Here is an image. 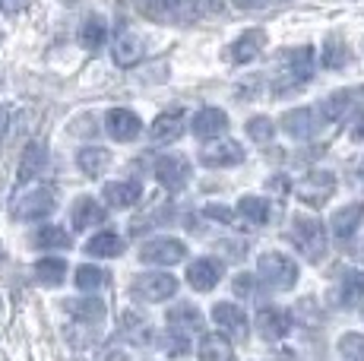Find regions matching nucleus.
<instances>
[{
    "instance_id": "f3484780",
    "label": "nucleus",
    "mask_w": 364,
    "mask_h": 361,
    "mask_svg": "<svg viewBox=\"0 0 364 361\" xmlns=\"http://www.w3.org/2000/svg\"><path fill=\"white\" fill-rule=\"evenodd\" d=\"M291 330V314L282 308H260V314H257V333H260L263 339H282L289 336Z\"/></svg>"
},
{
    "instance_id": "ddd939ff",
    "label": "nucleus",
    "mask_w": 364,
    "mask_h": 361,
    "mask_svg": "<svg viewBox=\"0 0 364 361\" xmlns=\"http://www.w3.org/2000/svg\"><path fill=\"white\" fill-rule=\"evenodd\" d=\"M143 54H146V45L136 32H130V29L117 32L114 45H111V58H114L117 67H124V70H127V67H136L139 60H143Z\"/></svg>"
},
{
    "instance_id": "f8f14e48",
    "label": "nucleus",
    "mask_w": 364,
    "mask_h": 361,
    "mask_svg": "<svg viewBox=\"0 0 364 361\" xmlns=\"http://www.w3.org/2000/svg\"><path fill=\"white\" fill-rule=\"evenodd\" d=\"M105 130L111 134V140L133 143L143 134V121H139L136 111H130V108H111L108 114H105Z\"/></svg>"
},
{
    "instance_id": "39448f33",
    "label": "nucleus",
    "mask_w": 364,
    "mask_h": 361,
    "mask_svg": "<svg viewBox=\"0 0 364 361\" xmlns=\"http://www.w3.org/2000/svg\"><path fill=\"white\" fill-rule=\"evenodd\" d=\"M130 291L136 301L146 304H162L168 298L178 295V279L171 273H143L130 282Z\"/></svg>"
},
{
    "instance_id": "5701e85b",
    "label": "nucleus",
    "mask_w": 364,
    "mask_h": 361,
    "mask_svg": "<svg viewBox=\"0 0 364 361\" xmlns=\"http://www.w3.org/2000/svg\"><path fill=\"white\" fill-rule=\"evenodd\" d=\"M64 311L80 323H99L105 317V301L102 298H92V295L70 298V301H64Z\"/></svg>"
},
{
    "instance_id": "a18cd8bd",
    "label": "nucleus",
    "mask_w": 364,
    "mask_h": 361,
    "mask_svg": "<svg viewBox=\"0 0 364 361\" xmlns=\"http://www.w3.org/2000/svg\"><path fill=\"white\" fill-rule=\"evenodd\" d=\"M232 4L237 6V10H260V6L272 4V0H232Z\"/></svg>"
},
{
    "instance_id": "49530a36",
    "label": "nucleus",
    "mask_w": 364,
    "mask_h": 361,
    "mask_svg": "<svg viewBox=\"0 0 364 361\" xmlns=\"http://www.w3.org/2000/svg\"><path fill=\"white\" fill-rule=\"evenodd\" d=\"M361 180H364V158H361Z\"/></svg>"
},
{
    "instance_id": "9d476101",
    "label": "nucleus",
    "mask_w": 364,
    "mask_h": 361,
    "mask_svg": "<svg viewBox=\"0 0 364 361\" xmlns=\"http://www.w3.org/2000/svg\"><path fill=\"white\" fill-rule=\"evenodd\" d=\"M156 180L165 187V190H181L191 180V162L181 152H168L156 162Z\"/></svg>"
},
{
    "instance_id": "bb28decb",
    "label": "nucleus",
    "mask_w": 364,
    "mask_h": 361,
    "mask_svg": "<svg viewBox=\"0 0 364 361\" xmlns=\"http://www.w3.org/2000/svg\"><path fill=\"white\" fill-rule=\"evenodd\" d=\"M124 238L117 232H99L86 241V254L89 257H121L124 254Z\"/></svg>"
},
{
    "instance_id": "4be33fe9",
    "label": "nucleus",
    "mask_w": 364,
    "mask_h": 361,
    "mask_svg": "<svg viewBox=\"0 0 364 361\" xmlns=\"http://www.w3.org/2000/svg\"><path fill=\"white\" fill-rule=\"evenodd\" d=\"M197 358L200 361H235L228 336H222V333H203L197 343Z\"/></svg>"
},
{
    "instance_id": "c9c22d12",
    "label": "nucleus",
    "mask_w": 364,
    "mask_h": 361,
    "mask_svg": "<svg viewBox=\"0 0 364 361\" xmlns=\"http://www.w3.org/2000/svg\"><path fill=\"white\" fill-rule=\"evenodd\" d=\"M105 282H108V276H105L102 266H80L76 269V289L80 291H99Z\"/></svg>"
},
{
    "instance_id": "72a5a7b5",
    "label": "nucleus",
    "mask_w": 364,
    "mask_h": 361,
    "mask_svg": "<svg viewBox=\"0 0 364 361\" xmlns=\"http://www.w3.org/2000/svg\"><path fill=\"white\" fill-rule=\"evenodd\" d=\"M348 60H352V51H348V48L342 45L339 38H326V45H323V64L330 67V70H342Z\"/></svg>"
},
{
    "instance_id": "cd10ccee",
    "label": "nucleus",
    "mask_w": 364,
    "mask_h": 361,
    "mask_svg": "<svg viewBox=\"0 0 364 361\" xmlns=\"http://www.w3.org/2000/svg\"><path fill=\"white\" fill-rule=\"evenodd\" d=\"M237 216L250 225H266L272 219V206L263 197H241L237 200Z\"/></svg>"
},
{
    "instance_id": "9b49d317",
    "label": "nucleus",
    "mask_w": 364,
    "mask_h": 361,
    "mask_svg": "<svg viewBox=\"0 0 364 361\" xmlns=\"http://www.w3.org/2000/svg\"><path fill=\"white\" fill-rule=\"evenodd\" d=\"M225 276V263L215 260V257H197V260L187 266V282L193 291H213Z\"/></svg>"
},
{
    "instance_id": "7ed1b4c3",
    "label": "nucleus",
    "mask_w": 364,
    "mask_h": 361,
    "mask_svg": "<svg viewBox=\"0 0 364 361\" xmlns=\"http://www.w3.org/2000/svg\"><path fill=\"white\" fill-rule=\"evenodd\" d=\"M298 266L291 257L279 254V251H266L260 254V260H257V279L263 282L266 289L272 291H289L298 286Z\"/></svg>"
},
{
    "instance_id": "0eeeda50",
    "label": "nucleus",
    "mask_w": 364,
    "mask_h": 361,
    "mask_svg": "<svg viewBox=\"0 0 364 361\" xmlns=\"http://www.w3.org/2000/svg\"><path fill=\"white\" fill-rule=\"evenodd\" d=\"M244 162V146L237 140H228V136H215L200 149V165L206 168H235V165Z\"/></svg>"
},
{
    "instance_id": "20e7f679",
    "label": "nucleus",
    "mask_w": 364,
    "mask_h": 361,
    "mask_svg": "<svg viewBox=\"0 0 364 361\" xmlns=\"http://www.w3.org/2000/svg\"><path fill=\"white\" fill-rule=\"evenodd\" d=\"M54 206H58V190L48 187V184H41V187L26 190L23 197L13 203V216H16L19 222H35V219L51 216Z\"/></svg>"
},
{
    "instance_id": "ea45409f",
    "label": "nucleus",
    "mask_w": 364,
    "mask_h": 361,
    "mask_svg": "<svg viewBox=\"0 0 364 361\" xmlns=\"http://www.w3.org/2000/svg\"><path fill=\"white\" fill-rule=\"evenodd\" d=\"M203 216L213 219V222H222V225H232V222H235L232 210H228V206H222V203H206V206H203Z\"/></svg>"
},
{
    "instance_id": "dca6fc26",
    "label": "nucleus",
    "mask_w": 364,
    "mask_h": 361,
    "mask_svg": "<svg viewBox=\"0 0 364 361\" xmlns=\"http://www.w3.org/2000/svg\"><path fill=\"white\" fill-rule=\"evenodd\" d=\"M266 48V32L263 29H247L241 32L232 48H228V58L235 60V64H250L254 58H260V51Z\"/></svg>"
},
{
    "instance_id": "f257e3e1",
    "label": "nucleus",
    "mask_w": 364,
    "mask_h": 361,
    "mask_svg": "<svg viewBox=\"0 0 364 361\" xmlns=\"http://www.w3.org/2000/svg\"><path fill=\"white\" fill-rule=\"evenodd\" d=\"M317 70V58H314V48L301 45V48H289V51L279 54V64L272 70V92L282 95L291 89L304 86L307 80Z\"/></svg>"
},
{
    "instance_id": "2eb2a0df",
    "label": "nucleus",
    "mask_w": 364,
    "mask_h": 361,
    "mask_svg": "<svg viewBox=\"0 0 364 361\" xmlns=\"http://www.w3.org/2000/svg\"><path fill=\"white\" fill-rule=\"evenodd\" d=\"M282 130L295 140H307L320 130V114L314 108H295V111H285L282 114Z\"/></svg>"
},
{
    "instance_id": "a211bd4d",
    "label": "nucleus",
    "mask_w": 364,
    "mask_h": 361,
    "mask_svg": "<svg viewBox=\"0 0 364 361\" xmlns=\"http://www.w3.org/2000/svg\"><path fill=\"white\" fill-rule=\"evenodd\" d=\"M187 121H184V111L181 108H168L162 114L152 121V143H174L181 140V134H184Z\"/></svg>"
},
{
    "instance_id": "79ce46f5",
    "label": "nucleus",
    "mask_w": 364,
    "mask_h": 361,
    "mask_svg": "<svg viewBox=\"0 0 364 361\" xmlns=\"http://www.w3.org/2000/svg\"><path fill=\"white\" fill-rule=\"evenodd\" d=\"M29 4L32 0H0V13H10L13 16V13H23Z\"/></svg>"
},
{
    "instance_id": "f03ea898",
    "label": "nucleus",
    "mask_w": 364,
    "mask_h": 361,
    "mask_svg": "<svg viewBox=\"0 0 364 361\" xmlns=\"http://www.w3.org/2000/svg\"><path fill=\"white\" fill-rule=\"evenodd\" d=\"M289 238H291V244L298 247V254L311 263L323 260L326 244H330V241H326V225L317 216H295L289 225Z\"/></svg>"
},
{
    "instance_id": "473e14b6",
    "label": "nucleus",
    "mask_w": 364,
    "mask_h": 361,
    "mask_svg": "<svg viewBox=\"0 0 364 361\" xmlns=\"http://www.w3.org/2000/svg\"><path fill=\"white\" fill-rule=\"evenodd\" d=\"M35 247H41V251H67L70 235L60 225H45V228H38V235H35Z\"/></svg>"
},
{
    "instance_id": "e433bc0d",
    "label": "nucleus",
    "mask_w": 364,
    "mask_h": 361,
    "mask_svg": "<svg viewBox=\"0 0 364 361\" xmlns=\"http://www.w3.org/2000/svg\"><path fill=\"white\" fill-rule=\"evenodd\" d=\"M247 134H250V140L254 143H269L272 136H276V124L269 121V117H250L247 121Z\"/></svg>"
},
{
    "instance_id": "58836bf2",
    "label": "nucleus",
    "mask_w": 364,
    "mask_h": 361,
    "mask_svg": "<svg viewBox=\"0 0 364 361\" xmlns=\"http://www.w3.org/2000/svg\"><path fill=\"white\" fill-rule=\"evenodd\" d=\"M165 352L168 355H187L191 352V343H187V336L184 333H178V330H168V336H165Z\"/></svg>"
},
{
    "instance_id": "423d86ee",
    "label": "nucleus",
    "mask_w": 364,
    "mask_h": 361,
    "mask_svg": "<svg viewBox=\"0 0 364 361\" xmlns=\"http://www.w3.org/2000/svg\"><path fill=\"white\" fill-rule=\"evenodd\" d=\"M187 257V247L181 238H171V235H156L149 238L143 247H139V260L149 263V266H174Z\"/></svg>"
},
{
    "instance_id": "4468645a",
    "label": "nucleus",
    "mask_w": 364,
    "mask_h": 361,
    "mask_svg": "<svg viewBox=\"0 0 364 361\" xmlns=\"http://www.w3.org/2000/svg\"><path fill=\"white\" fill-rule=\"evenodd\" d=\"M193 136L200 140H215V136H225L228 130V114L222 108H200L191 121Z\"/></svg>"
},
{
    "instance_id": "7c9ffc66",
    "label": "nucleus",
    "mask_w": 364,
    "mask_h": 361,
    "mask_svg": "<svg viewBox=\"0 0 364 361\" xmlns=\"http://www.w3.org/2000/svg\"><path fill=\"white\" fill-rule=\"evenodd\" d=\"M355 99H358L355 89H348V92H336V95H330V99L323 102V105H320V114H323L326 121H342V117L355 108Z\"/></svg>"
},
{
    "instance_id": "37998d69",
    "label": "nucleus",
    "mask_w": 364,
    "mask_h": 361,
    "mask_svg": "<svg viewBox=\"0 0 364 361\" xmlns=\"http://www.w3.org/2000/svg\"><path fill=\"white\" fill-rule=\"evenodd\" d=\"M352 140L364 143V108H358V114H355V121H352Z\"/></svg>"
},
{
    "instance_id": "b1692460",
    "label": "nucleus",
    "mask_w": 364,
    "mask_h": 361,
    "mask_svg": "<svg viewBox=\"0 0 364 361\" xmlns=\"http://www.w3.org/2000/svg\"><path fill=\"white\" fill-rule=\"evenodd\" d=\"M76 165H80V171L86 178H102L105 171L111 168V152L102 149V146H86V149H80V156H76Z\"/></svg>"
},
{
    "instance_id": "c03bdc74",
    "label": "nucleus",
    "mask_w": 364,
    "mask_h": 361,
    "mask_svg": "<svg viewBox=\"0 0 364 361\" xmlns=\"http://www.w3.org/2000/svg\"><path fill=\"white\" fill-rule=\"evenodd\" d=\"M193 10L197 13H219L222 0H193Z\"/></svg>"
},
{
    "instance_id": "a19ab883",
    "label": "nucleus",
    "mask_w": 364,
    "mask_h": 361,
    "mask_svg": "<svg viewBox=\"0 0 364 361\" xmlns=\"http://www.w3.org/2000/svg\"><path fill=\"white\" fill-rule=\"evenodd\" d=\"M235 295H241V298L254 295V276H237L235 279Z\"/></svg>"
},
{
    "instance_id": "c85d7f7f",
    "label": "nucleus",
    "mask_w": 364,
    "mask_h": 361,
    "mask_svg": "<svg viewBox=\"0 0 364 361\" xmlns=\"http://www.w3.org/2000/svg\"><path fill=\"white\" fill-rule=\"evenodd\" d=\"M339 301L346 304V308H364V273L352 269V273L342 276Z\"/></svg>"
},
{
    "instance_id": "a878e982",
    "label": "nucleus",
    "mask_w": 364,
    "mask_h": 361,
    "mask_svg": "<svg viewBox=\"0 0 364 361\" xmlns=\"http://www.w3.org/2000/svg\"><path fill=\"white\" fill-rule=\"evenodd\" d=\"M168 330H178V333H184V336L200 333L203 330V314L193 308V304H178V308L168 311Z\"/></svg>"
},
{
    "instance_id": "6ab92c4d",
    "label": "nucleus",
    "mask_w": 364,
    "mask_h": 361,
    "mask_svg": "<svg viewBox=\"0 0 364 361\" xmlns=\"http://www.w3.org/2000/svg\"><path fill=\"white\" fill-rule=\"evenodd\" d=\"M70 216H73V228H76V232H89L92 225H102V222L108 219V212H105V206L99 203V200L80 197L73 203V210H70Z\"/></svg>"
},
{
    "instance_id": "393cba45",
    "label": "nucleus",
    "mask_w": 364,
    "mask_h": 361,
    "mask_svg": "<svg viewBox=\"0 0 364 361\" xmlns=\"http://www.w3.org/2000/svg\"><path fill=\"white\" fill-rule=\"evenodd\" d=\"M364 222V203H348L342 210H336L333 216V235L336 238H352Z\"/></svg>"
},
{
    "instance_id": "4c0bfd02",
    "label": "nucleus",
    "mask_w": 364,
    "mask_h": 361,
    "mask_svg": "<svg viewBox=\"0 0 364 361\" xmlns=\"http://www.w3.org/2000/svg\"><path fill=\"white\" fill-rule=\"evenodd\" d=\"M124 330H127V336L136 345H143V343H149L152 339V330L143 320H136V314H124Z\"/></svg>"
},
{
    "instance_id": "2f4dec72",
    "label": "nucleus",
    "mask_w": 364,
    "mask_h": 361,
    "mask_svg": "<svg viewBox=\"0 0 364 361\" xmlns=\"http://www.w3.org/2000/svg\"><path fill=\"white\" fill-rule=\"evenodd\" d=\"M35 276H38V282H45V286H60L67 276V263L60 260V257H41V260L35 263Z\"/></svg>"
},
{
    "instance_id": "412c9836",
    "label": "nucleus",
    "mask_w": 364,
    "mask_h": 361,
    "mask_svg": "<svg viewBox=\"0 0 364 361\" xmlns=\"http://www.w3.org/2000/svg\"><path fill=\"white\" fill-rule=\"evenodd\" d=\"M45 162H48V149H45V143L32 140V143L23 149V158H19L16 180H19V184H29L32 178H38V175H41V168H45Z\"/></svg>"
},
{
    "instance_id": "c756f323",
    "label": "nucleus",
    "mask_w": 364,
    "mask_h": 361,
    "mask_svg": "<svg viewBox=\"0 0 364 361\" xmlns=\"http://www.w3.org/2000/svg\"><path fill=\"white\" fill-rule=\"evenodd\" d=\"M105 38H108V26H105L102 16L82 19V26H80V45L82 48H89V51H99V48L105 45Z\"/></svg>"
},
{
    "instance_id": "1a4fd4ad",
    "label": "nucleus",
    "mask_w": 364,
    "mask_h": 361,
    "mask_svg": "<svg viewBox=\"0 0 364 361\" xmlns=\"http://www.w3.org/2000/svg\"><path fill=\"white\" fill-rule=\"evenodd\" d=\"M213 320H215V326H219L222 336L235 339V343H244V339H247V333H250L247 314H244V311L237 308V304H232V301L213 304Z\"/></svg>"
},
{
    "instance_id": "f704fd0d",
    "label": "nucleus",
    "mask_w": 364,
    "mask_h": 361,
    "mask_svg": "<svg viewBox=\"0 0 364 361\" xmlns=\"http://www.w3.org/2000/svg\"><path fill=\"white\" fill-rule=\"evenodd\" d=\"M336 349L346 361H364V333H342Z\"/></svg>"
},
{
    "instance_id": "aec40b11",
    "label": "nucleus",
    "mask_w": 364,
    "mask_h": 361,
    "mask_svg": "<svg viewBox=\"0 0 364 361\" xmlns=\"http://www.w3.org/2000/svg\"><path fill=\"white\" fill-rule=\"evenodd\" d=\"M102 197H105V203L114 206V210H127V206L139 203L143 187H139L136 180H111V184H105Z\"/></svg>"
},
{
    "instance_id": "6e6552de",
    "label": "nucleus",
    "mask_w": 364,
    "mask_h": 361,
    "mask_svg": "<svg viewBox=\"0 0 364 361\" xmlns=\"http://www.w3.org/2000/svg\"><path fill=\"white\" fill-rule=\"evenodd\" d=\"M295 193L298 200H304L307 206H323L326 200L336 193V178L330 171H311V175L295 180Z\"/></svg>"
}]
</instances>
